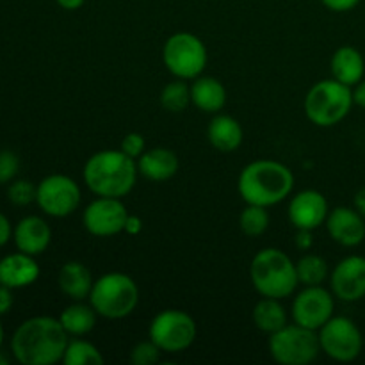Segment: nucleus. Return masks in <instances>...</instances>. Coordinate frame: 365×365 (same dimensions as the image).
Returning <instances> with one entry per match:
<instances>
[{"label":"nucleus","instance_id":"nucleus-1","mask_svg":"<svg viewBox=\"0 0 365 365\" xmlns=\"http://www.w3.org/2000/svg\"><path fill=\"white\" fill-rule=\"evenodd\" d=\"M70 335L59 319L36 316L24 321L11 337V353L21 365H53L63 362Z\"/></svg>","mask_w":365,"mask_h":365},{"label":"nucleus","instance_id":"nucleus-2","mask_svg":"<svg viewBox=\"0 0 365 365\" xmlns=\"http://www.w3.org/2000/svg\"><path fill=\"white\" fill-rule=\"evenodd\" d=\"M138 163L121 150H102L86 163L84 182L96 196L125 198L138 180Z\"/></svg>","mask_w":365,"mask_h":365},{"label":"nucleus","instance_id":"nucleus-3","mask_svg":"<svg viewBox=\"0 0 365 365\" xmlns=\"http://www.w3.org/2000/svg\"><path fill=\"white\" fill-rule=\"evenodd\" d=\"M294 187V175L278 160L260 159L241 171L237 189L241 198L252 205L271 207L284 202Z\"/></svg>","mask_w":365,"mask_h":365},{"label":"nucleus","instance_id":"nucleus-4","mask_svg":"<svg viewBox=\"0 0 365 365\" xmlns=\"http://www.w3.org/2000/svg\"><path fill=\"white\" fill-rule=\"evenodd\" d=\"M250 278L262 298L284 299L298 287V271L291 257L278 248H264L250 264Z\"/></svg>","mask_w":365,"mask_h":365},{"label":"nucleus","instance_id":"nucleus-5","mask_svg":"<svg viewBox=\"0 0 365 365\" xmlns=\"http://www.w3.org/2000/svg\"><path fill=\"white\" fill-rule=\"evenodd\" d=\"M89 303L106 319H123L139 303L138 284L125 273H106L93 284Z\"/></svg>","mask_w":365,"mask_h":365},{"label":"nucleus","instance_id":"nucleus-6","mask_svg":"<svg viewBox=\"0 0 365 365\" xmlns=\"http://www.w3.org/2000/svg\"><path fill=\"white\" fill-rule=\"evenodd\" d=\"M353 102V88L328 78L319 81L305 96V114L317 127H335L349 114Z\"/></svg>","mask_w":365,"mask_h":365},{"label":"nucleus","instance_id":"nucleus-7","mask_svg":"<svg viewBox=\"0 0 365 365\" xmlns=\"http://www.w3.org/2000/svg\"><path fill=\"white\" fill-rule=\"evenodd\" d=\"M269 353L282 365H309L321 353L319 335L302 324H285L269 335Z\"/></svg>","mask_w":365,"mask_h":365},{"label":"nucleus","instance_id":"nucleus-8","mask_svg":"<svg viewBox=\"0 0 365 365\" xmlns=\"http://www.w3.org/2000/svg\"><path fill=\"white\" fill-rule=\"evenodd\" d=\"M164 66L182 81H195L207 66V48L198 36L177 32L170 36L163 48Z\"/></svg>","mask_w":365,"mask_h":365},{"label":"nucleus","instance_id":"nucleus-9","mask_svg":"<svg viewBox=\"0 0 365 365\" xmlns=\"http://www.w3.org/2000/svg\"><path fill=\"white\" fill-rule=\"evenodd\" d=\"M198 335L195 319L182 310H163L152 319L148 328L150 341L163 353H180L191 348Z\"/></svg>","mask_w":365,"mask_h":365},{"label":"nucleus","instance_id":"nucleus-10","mask_svg":"<svg viewBox=\"0 0 365 365\" xmlns=\"http://www.w3.org/2000/svg\"><path fill=\"white\" fill-rule=\"evenodd\" d=\"M321 351L327 353L335 362H353L360 356L364 337L360 328L349 317H331L319 328Z\"/></svg>","mask_w":365,"mask_h":365},{"label":"nucleus","instance_id":"nucleus-11","mask_svg":"<svg viewBox=\"0 0 365 365\" xmlns=\"http://www.w3.org/2000/svg\"><path fill=\"white\" fill-rule=\"evenodd\" d=\"M82 192L77 182L68 175H48L38 184L36 203L52 217H66L81 205Z\"/></svg>","mask_w":365,"mask_h":365},{"label":"nucleus","instance_id":"nucleus-12","mask_svg":"<svg viewBox=\"0 0 365 365\" xmlns=\"http://www.w3.org/2000/svg\"><path fill=\"white\" fill-rule=\"evenodd\" d=\"M334 292L321 285H309L296 294L291 316L296 324L319 331V328L334 317Z\"/></svg>","mask_w":365,"mask_h":365},{"label":"nucleus","instance_id":"nucleus-13","mask_svg":"<svg viewBox=\"0 0 365 365\" xmlns=\"http://www.w3.org/2000/svg\"><path fill=\"white\" fill-rule=\"evenodd\" d=\"M127 217V207L123 205L121 198L96 196V200H93L84 209L82 223L95 237H113L125 230Z\"/></svg>","mask_w":365,"mask_h":365},{"label":"nucleus","instance_id":"nucleus-14","mask_svg":"<svg viewBox=\"0 0 365 365\" xmlns=\"http://www.w3.org/2000/svg\"><path fill=\"white\" fill-rule=\"evenodd\" d=\"M331 292L341 302H359L365 298V257L349 255L334 267L330 274Z\"/></svg>","mask_w":365,"mask_h":365},{"label":"nucleus","instance_id":"nucleus-15","mask_svg":"<svg viewBox=\"0 0 365 365\" xmlns=\"http://www.w3.org/2000/svg\"><path fill=\"white\" fill-rule=\"evenodd\" d=\"M330 214L328 200L314 189L299 191L289 203V221L296 230H316L327 223Z\"/></svg>","mask_w":365,"mask_h":365},{"label":"nucleus","instance_id":"nucleus-16","mask_svg":"<svg viewBox=\"0 0 365 365\" xmlns=\"http://www.w3.org/2000/svg\"><path fill=\"white\" fill-rule=\"evenodd\" d=\"M327 230L337 245L355 248L365 239L364 216L351 207H335L327 217Z\"/></svg>","mask_w":365,"mask_h":365},{"label":"nucleus","instance_id":"nucleus-17","mask_svg":"<svg viewBox=\"0 0 365 365\" xmlns=\"http://www.w3.org/2000/svg\"><path fill=\"white\" fill-rule=\"evenodd\" d=\"M13 241L18 252L38 257L46 252L52 241V228L43 217L25 216L13 228Z\"/></svg>","mask_w":365,"mask_h":365},{"label":"nucleus","instance_id":"nucleus-18","mask_svg":"<svg viewBox=\"0 0 365 365\" xmlns=\"http://www.w3.org/2000/svg\"><path fill=\"white\" fill-rule=\"evenodd\" d=\"M41 274L36 257L24 252L11 253L0 259V285L9 289H24L36 284Z\"/></svg>","mask_w":365,"mask_h":365},{"label":"nucleus","instance_id":"nucleus-19","mask_svg":"<svg viewBox=\"0 0 365 365\" xmlns=\"http://www.w3.org/2000/svg\"><path fill=\"white\" fill-rule=\"evenodd\" d=\"M138 170L146 180L166 182L178 171V157L168 148H152L138 159Z\"/></svg>","mask_w":365,"mask_h":365},{"label":"nucleus","instance_id":"nucleus-20","mask_svg":"<svg viewBox=\"0 0 365 365\" xmlns=\"http://www.w3.org/2000/svg\"><path fill=\"white\" fill-rule=\"evenodd\" d=\"M57 284H59L61 292L64 296H68L73 302H84L91 294L95 280L91 277V271L84 264L77 262V260H70V262L61 267Z\"/></svg>","mask_w":365,"mask_h":365},{"label":"nucleus","instance_id":"nucleus-21","mask_svg":"<svg viewBox=\"0 0 365 365\" xmlns=\"http://www.w3.org/2000/svg\"><path fill=\"white\" fill-rule=\"evenodd\" d=\"M331 75L335 81L355 88L365 75L364 56L355 46H341L331 56Z\"/></svg>","mask_w":365,"mask_h":365},{"label":"nucleus","instance_id":"nucleus-22","mask_svg":"<svg viewBox=\"0 0 365 365\" xmlns=\"http://www.w3.org/2000/svg\"><path fill=\"white\" fill-rule=\"evenodd\" d=\"M242 127L235 118L228 114H217L207 127V138L216 150L230 153L237 150L242 143Z\"/></svg>","mask_w":365,"mask_h":365},{"label":"nucleus","instance_id":"nucleus-23","mask_svg":"<svg viewBox=\"0 0 365 365\" xmlns=\"http://www.w3.org/2000/svg\"><path fill=\"white\" fill-rule=\"evenodd\" d=\"M191 103L203 113H220L227 103V89L214 77H196L191 84Z\"/></svg>","mask_w":365,"mask_h":365},{"label":"nucleus","instance_id":"nucleus-24","mask_svg":"<svg viewBox=\"0 0 365 365\" xmlns=\"http://www.w3.org/2000/svg\"><path fill=\"white\" fill-rule=\"evenodd\" d=\"M96 310L93 309L91 303L86 305L84 302H75L73 305H68L61 312L59 321L68 335L81 337V335L89 334L96 324Z\"/></svg>","mask_w":365,"mask_h":365},{"label":"nucleus","instance_id":"nucleus-25","mask_svg":"<svg viewBox=\"0 0 365 365\" xmlns=\"http://www.w3.org/2000/svg\"><path fill=\"white\" fill-rule=\"evenodd\" d=\"M253 323L264 334L271 335L282 330L287 324V312L282 307L280 299L262 298L253 309Z\"/></svg>","mask_w":365,"mask_h":365},{"label":"nucleus","instance_id":"nucleus-26","mask_svg":"<svg viewBox=\"0 0 365 365\" xmlns=\"http://www.w3.org/2000/svg\"><path fill=\"white\" fill-rule=\"evenodd\" d=\"M298 271V280L303 285H323V282L328 278V262L321 255L316 253H307L296 264Z\"/></svg>","mask_w":365,"mask_h":365},{"label":"nucleus","instance_id":"nucleus-27","mask_svg":"<svg viewBox=\"0 0 365 365\" xmlns=\"http://www.w3.org/2000/svg\"><path fill=\"white\" fill-rule=\"evenodd\" d=\"M64 365H102L103 356L95 344L88 341L75 339L66 346V351L63 355Z\"/></svg>","mask_w":365,"mask_h":365},{"label":"nucleus","instance_id":"nucleus-28","mask_svg":"<svg viewBox=\"0 0 365 365\" xmlns=\"http://www.w3.org/2000/svg\"><path fill=\"white\" fill-rule=\"evenodd\" d=\"M269 220L267 207L246 203V209L239 216V227H241L242 234L248 235V237H259L267 230Z\"/></svg>","mask_w":365,"mask_h":365},{"label":"nucleus","instance_id":"nucleus-29","mask_svg":"<svg viewBox=\"0 0 365 365\" xmlns=\"http://www.w3.org/2000/svg\"><path fill=\"white\" fill-rule=\"evenodd\" d=\"M191 103V86L184 81H175L164 86L160 93V106L170 113H182Z\"/></svg>","mask_w":365,"mask_h":365},{"label":"nucleus","instance_id":"nucleus-30","mask_svg":"<svg viewBox=\"0 0 365 365\" xmlns=\"http://www.w3.org/2000/svg\"><path fill=\"white\" fill-rule=\"evenodd\" d=\"M36 191H38V185H34L32 182L13 180L7 187V198L13 205L27 207L36 202Z\"/></svg>","mask_w":365,"mask_h":365},{"label":"nucleus","instance_id":"nucleus-31","mask_svg":"<svg viewBox=\"0 0 365 365\" xmlns=\"http://www.w3.org/2000/svg\"><path fill=\"white\" fill-rule=\"evenodd\" d=\"M160 348L153 341L139 342L132 348L130 362L134 365H153L160 362Z\"/></svg>","mask_w":365,"mask_h":365},{"label":"nucleus","instance_id":"nucleus-32","mask_svg":"<svg viewBox=\"0 0 365 365\" xmlns=\"http://www.w3.org/2000/svg\"><path fill=\"white\" fill-rule=\"evenodd\" d=\"M20 171V159L11 150L0 152V184H11Z\"/></svg>","mask_w":365,"mask_h":365},{"label":"nucleus","instance_id":"nucleus-33","mask_svg":"<svg viewBox=\"0 0 365 365\" xmlns=\"http://www.w3.org/2000/svg\"><path fill=\"white\" fill-rule=\"evenodd\" d=\"M145 146H146L145 138H143L139 132H130V134H127L123 139H121L120 150L123 153H127L128 157L138 160L139 157L145 153Z\"/></svg>","mask_w":365,"mask_h":365},{"label":"nucleus","instance_id":"nucleus-34","mask_svg":"<svg viewBox=\"0 0 365 365\" xmlns=\"http://www.w3.org/2000/svg\"><path fill=\"white\" fill-rule=\"evenodd\" d=\"M327 9L334 11V13H348L359 6L362 0H321Z\"/></svg>","mask_w":365,"mask_h":365},{"label":"nucleus","instance_id":"nucleus-35","mask_svg":"<svg viewBox=\"0 0 365 365\" xmlns=\"http://www.w3.org/2000/svg\"><path fill=\"white\" fill-rule=\"evenodd\" d=\"M13 303H14L13 289L6 287V285H0V316L9 312Z\"/></svg>","mask_w":365,"mask_h":365},{"label":"nucleus","instance_id":"nucleus-36","mask_svg":"<svg viewBox=\"0 0 365 365\" xmlns=\"http://www.w3.org/2000/svg\"><path fill=\"white\" fill-rule=\"evenodd\" d=\"M11 239H13V227H11V221L7 220L6 214L0 212V248L6 246Z\"/></svg>","mask_w":365,"mask_h":365},{"label":"nucleus","instance_id":"nucleus-37","mask_svg":"<svg viewBox=\"0 0 365 365\" xmlns=\"http://www.w3.org/2000/svg\"><path fill=\"white\" fill-rule=\"evenodd\" d=\"M294 245L298 246L299 250L307 252V250L312 248L314 245V237H312V230H298L294 237Z\"/></svg>","mask_w":365,"mask_h":365},{"label":"nucleus","instance_id":"nucleus-38","mask_svg":"<svg viewBox=\"0 0 365 365\" xmlns=\"http://www.w3.org/2000/svg\"><path fill=\"white\" fill-rule=\"evenodd\" d=\"M143 230V221L139 216H134V214H128L127 223H125V230L128 235H138L141 234Z\"/></svg>","mask_w":365,"mask_h":365},{"label":"nucleus","instance_id":"nucleus-39","mask_svg":"<svg viewBox=\"0 0 365 365\" xmlns=\"http://www.w3.org/2000/svg\"><path fill=\"white\" fill-rule=\"evenodd\" d=\"M353 102H355V106L365 109V78H362L353 89Z\"/></svg>","mask_w":365,"mask_h":365},{"label":"nucleus","instance_id":"nucleus-40","mask_svg":"<svg viewBox=\"0 0 365 365\" xmlns=\"http://www.w3.org/2000/svg\"><path fill=\"white\" fill-rule=\"evenodd\" d=\"M353 202H355V209L359 210V212L365 217V187L359 189V191H356L355 200H353Z\"/></svg>","mask_w":365,"mask_h":365},{"label":"nucleus","instance_id":"nucleus-41","mask_svg":"<svg viewBox=\"0 0 365 365\" xmlns=\"http://www.w3.org/2000/svg\"><path fill=\"white\" fill-rule=\"evenodd\" d=\"M56 2L59 4V6L63 7V9H66V11H77L78 7L84 6L86 0H56Z\"/></svg>","mask_w":365,"mask_h":365},{"label":"nucleus","instance_id":"nucleus-42","mask_svg":"<svg viewBox=\"0 0 365 365\" xmlns=\"http://www.w3.org/2000/svg\"><path fill=\"white\" fill-rule=\"evenodd\" d=\"M4 337H6V334H4V327H2V323H0V349H2V344H4Z\"/></svg>","mask_w":365,"mask_h":365},{"label":"nucleus","instance_id":"nucleus-43","mask_svg":"<svg viewBox=\"0 0 365 365\" xmlns=\"http://www.w3.org/2000/svg\"><path fill=\"white\" fill-rule=\"evenodd\" d=\"M9 364V360H7V356H4L2 353H0V365H7Z\"/></svg>","mask_w":365,"mask_h":365}]
</instances>
